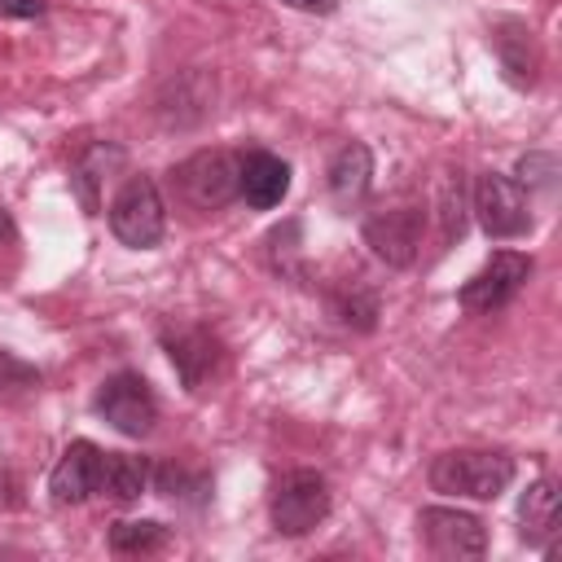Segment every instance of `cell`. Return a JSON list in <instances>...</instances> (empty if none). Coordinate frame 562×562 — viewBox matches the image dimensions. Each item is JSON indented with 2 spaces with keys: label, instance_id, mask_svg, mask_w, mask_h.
Segmentation results:
<instances>
[{
  "label": "cell",
  "instance_id": "3957f363",
  "mask_svg": "<svg viewBox=\"0 0 562 562\" xmlns=\"http://www.w3.org/2000/svg\"><path fill=\"white\" fill-rule=\"evenodd\" d=\"M329 479L321 470H285L268 492V518L281 536H307L329 518Z\"/></svg>",
  "mask_w": 562,
  "mask_h": 562
},
{
  "label": "cell",
  "instance_id": "8992f818",
  "mask_svg": "<svg viewBox=\"0 0 562 562\" xmlns=\"http://www.w3.org/2000/svg\"><path fill=\"white\" fill-rule=\"evenodd\" d=\"M92 408H97V417H105V422H110L119 435H127V439L149 435L154 422H158V395H154V386H149L140 373H132V369L110 373V378L97 386Z\"/></svg>",
  "mask_w": 562,
  "mask_h": 562
},
{
  "label": "cell",
  "instance_id": "2e32d148",
  "mask_svg": "<svg viewBox=\"0 0 562 562\" xmlns=\"http://www.w3.org/2000/svg\"><path fill=\"white\" fill-rule=\"evenodd\" d=\"M329 193H334V202L338 206H356V202H364V193H369V184H373V154H369V145L364 140H347L334 158H329Z\"/></svg>",
  "mask_w": 562,
  "mask_h": 562
},
{
  "label": "cell",
  "instance_id": "4316f807",
  "mask_svg": "<svg viewBox=\"0 0 562 562\" xmlns=\"http://www.w3.org/2000/svg\"><path fill=\"white\" fill-rule=\"evenodd\" d=\"M281 4L285 9H299V13H321V18L338 9V0H281Z\"/></svg>",
  "mask_w": 562,
  "mask_h": 562
},
{
  "label": "cell",
  "instance_id": "7a4b0ae2",
  "mask_svg": "<svg viewBox=\"0 0 562 562\" xmlns=\"http://www.w3.org/2000/svg\"><path fill=\"white\" fill-rule=\"evenodd\" d=\"M105 220H110V233L132 246V250H154L167 233V202L154 184V176H127L119 184V193L110 198L105 206Z\"/></svg>",
  "mask_w": 562,
  "mask_h": 562
},
{
  "label": "cell",
  "instance_id": "9c48e42d",
  "mask_svg": "<svg viewBox=\"0 0 562 562\" xmlns=\"http://www.w3.org/2000/svg\"><path fill=\"white\" fill-rule=\"evenodd\" d=\"M417 527H422L430 553H439V558H483L487 553V527L470 509L426 505L417 514Z\"/></svg>",
  "mask_w": 562,
  "mask_h": 562
},
{
  "label": "cell",
  "instance_id": "9a60e30c",
  "mask_svg": "<svg viewBox=\"0 0 562 562\" xmlns=\"http://www.w3.org/2000/svg\"><path fill=\"white\" fill-rule=\"evenodd\" d=\"M127 162V149L114 145V140H92L88 149H79L75 167H70V189L75 198L83 202V211H101V189H105V176L119 171Z\"/></svg>",
  "mask_w": 562,
  "mask_h": 562
},
{
  "label": "cell",
  "instance_id": "30bf717a",
  "mask_svg": "<svg viewBox=\"0 0 562 562\" xmlns=\"http://www.w3.org/2000/svg\"><path fill=\"white\" fill-rule=\"evenodd\" d=\"M492 53H496L501 75H505L509 88L527 92V88L540 83V66H544L540 40H536V31H531L522 18H501V22L492 26Z\"/></svg>",
  "mask_w": 562,
  "mask_h": 562
},
{
  "label": "cell",
  "instance_id": "5b68a950",
  "mask_svg": "<svg viewBox=\"0 0 562 562\" xmlns=\"http://www.w3.org/2000/svg\"><path fill=\"white\" fill-rule=\"evenodd\" d=\"M470 206L479 215V228L496 241H509V237H522L531 233V202H527V189L505 176V171H479L474 176V189H470Z\"/></svg>",
  "mask_w": 562,
  "mask_h": 562
},
{
  "label": "cell",
  "instance_id": "d6986e66",
  "mask_svg": "<svg viewBox=\"0 0 562 562\" xmlns=\"http://www.w3.org/2000/svg\"><path fill=\"white\" fill-rule=\"evenodd\" d=\"M149 487H158V496L180 501V505H206V501H211V479L198 474V470H184V465H176V461L154 465V483H149Z\"/></svg>",
  "mask_w": 562,
  "mask_h": 562
},
{
  "label": "cell",
  "instance_id": "603a6c76",
  "mask_svg": "<svg viewBox=\"0 0 562 562\" xmlns=\"http://www.w3.org/2000/svg\"><path fill=\"white\" fill-rule=\"evenodd\" d=\"M40 386V369L18 360L13 351H0V391H35Z\"/></svg>",
  "mask_w": 562,
  "mask_h": 562
},
{
  "label": "cell",
  "instance_id": "7c38bea8",
  "mask_svg": "<svg viewBox=\"0 0 562 562\" xmlns=\"http://www.w3.org/2000/svg\"><path fill=\"white\" fill-rule=\"evenodd\" d=\"M162 347H167V356H171L184 391H198L215 373V364H220V338L211 329H202V325L162 329Z\"/></svg>",
  "mask_w": 562,
  "mask_h": 562
},
{
  "label": "cell",
  "instance_id": "83f0119b",
  "mask_svg": "<svg viewBox=\"0 0 562 562\" xmlns=\"http://www.w3.org/2000/svg\"><path fill=\"white\" fill-rule=\"evenodd\" d=\"M0 233H4V237H13V224H9V215H4V211H0Z\"/></svg>",
  "mask_w": 562,
  "mask_h": 562
},
{
  "label": "cell",
  "instance_id": "ba28073f",
  "mask_svg": "<svg viewBox=\"0 0 562 562\" xmlns=\"http://www.w3.org/2000/svg\"><path fill=\"white\" fill-rule=\"evenodd\" d=\"M422 233H426V211H422V206H386V211H369L364 224H360L364 246H369L373 259H382L386 268H408V263H417Z\"/></svg>",
  "mask_w": 562,
  "mask_h": 562
},
{
  "label": "cell",
  "instance_id": "ac0fdd59",
  "mask_svg": "<svg viewBox=\"0 0 562 562\" xmlns=\"http://www.w3.org/2000/svg\"><path fill=\"white\" fill-rule=\"evenodd\" d=\"M553 518H558V492H553V479H536V483L522 492V501H518L522 540H527L531 549H544V553H549V544H553V536H558Z\"/></svg>",
  "mask_w": 562,
  "mask_h": 562
},
{
  "label": "cell",
  "instance_id": "52a82bcc",
  "mask_svg": "<svg viewBox=\"0 0 562 562\" xmlns=\"http://www.w3.org/2000/svg\"><path fill=\"white\" fill-rule=\"evenodd\" d=\"M531 268H536L531 255H522V250H496V255L457 290V303H461L465 312H474V316L501 312L505 303L518 299V290L527 285Z\"/></svg>",
  "mask_w": 562,
  "mask_h": 562
},
{
  "label": "cell",
  "instance_id": "ffe728a7",
  "mask_svg": "<svg viewBox=\"0 0 562 562\" xmlns=\"http://www.w3.org/2000/svg\"><path fill=\"white\" fill-rule=\"evenodd\" d=\"M167 544V527L158 518H119L110 527V553L132 558V553H154Z\"/></svg>",
  "mask_w": 562,
  "mask_h": 562
},
{
  "label": "cell",
  "instance_id": "484cf974",
  "mask_svg": "<svg viewBox=\"0 0 562 562\" xmlns=\"http://www.w3.org/2000/svg\"><path fill=\"white\" fill-rule=\"evenodd\" d=\"M22 505V479L13 470H0V514Z\"/></svg>",
  "mask_w": 562,
  "mask_h": 562
},
{
  "label": "cell",
  "instance_id": "cb8c5ba5",
  "mask_svg": "<svg viewBox=\"0 0 562 562\" xmlns=\"http://www.w3.org/2000/svg\"><path fill=\"white\" fill-rule=\"evenodd\" d=\"M465 233V211H461V180L452 176L448 189H443V241L461 237Z\"/></svg>",
  "mask_w": 562,
  "mask_h": 562
},
{
  "label": "cell",
  "instance_id": "8fae6325",
  "mask_svg": "<svg viewBox=\"0 0 562 562\" xmlns=\"http://www.w3.org/2000/svg\"><path fill=\"white\" fill-rule=\"evenodd\" d=\"M101 461L105 448H97L92 439H75L66 443V452L57 457L53 474H48V492L57 505H83L101 492Z\"/></svg>",
  "mask_w": 562,
  "mask_h": 562
},
{
  "label": "cell",
  "instance_id": "e0dca14e",
  "mask_svg": "<svg viewBox=\"0 0 562 562\" xmlns=\"http://www.w3.org/2000/svg\"><path fill=\"white\" fill-rule=\"evenodd\" d=\"M154 483V465L149 457H136V452H105L101 461V492L97 496H110L114 505H132L149 492Z\"/></svg>",
  "mask_w": 562,
  "mask_h": 562
},
{
  "label": "cell",
  "instance_id": "44dd1931",
  "mask_svg": "<svg viewBox=\"0 0 562 562\" xmlns=\"http://www.w3.org/2000/svg\"><path fill=\"white\" fill-rule=\"evenodd\" d=\"M329 307H334L338 325H347V329H356V334H369V329L378 325V294L364 290V285H342V290H334Z\"/></svg>",
  "mask_w": 562,
  "mask_h": 562
},
{
  "label": "cell",
  "instance_id": "4fadbf2b",
  "mask_svg": "<svg viewBox=\"0 0 562 562\" xmlns=\"http://www.w3.org/2000/svg\"><path fill=\"white\" fill-rule=\"evenodd\" d=\"M290 193V162L268 154V149H250L241 154V176H237V198L250 211H272L281 206Z\"/></svg>",
  "mask_w": 562,
  "mask_h": 562
},
{
  "label": "cell",
  "instance_id": "277c9868",
  "mask_svg": "<svg viewBox=\"0 0 562 562\" xmlns=\"http://www.w3.org/2000/svg\"><path fill=\"white\" fill-rule=\"evenodd\" d=\"M237 176H241V154L233 149H198L171 171V189L193 206V211H220L237 198Z\"/></svg>",
  "mask_w": 562,
  "mask_h": 562
},
{
  "label": "cell",
  "instance_id": "7402d4cb",
  "mask_svg": "<svg viewBox=\"0 0 562 562\" xmlns=\"http://www.w3.org/2000/svg\"><path fill=\"white\" fill-rule=\"evenodd\" d=\"M514 180H518L522 189H553V180H558V158H553V154H522Z\"/></svg>",
  "mask_w": 562,
  "mask_h": 562
},
{
  "label": "cell",
  "instance_id": "6da1fadb",
  "mask_svg": "<svg viewBox=\"0 0 562 562\" xmlns=\"http://www.w3.org/2000/svg\"><path fill=\"white\" fill-rule=\"evenodd\" d=\"M430 487L465 501H496L514 483V457L492 448H452L430 461Z\"/></svg>",
  "mask_w": 562,
  "mask_h": 562
},
{
  "label": "cell",
  "instance_id": "d4e9b609",
  "mask_svg": "<svg viewBox=\"0 0 562 562\" xmlns=\"http://www.w3.org/2000/svg\"><path fill=\"white\" fill-rule=\"evenodd\" d=\"M44 0H0V18H44Z\"/></svg>",
  "mask_w": 562,
  "mask_h": 562
},
{
  "label": "cell",
  "instance_id": "5bb4252c",
  "mask_svg": "<svg viewBox=\"0 0 562 562\" xmlns=\"http://www.w3.org/2000/svg\"><path fill=\"white\" fill-rule=\"evenodd\" d=\"M211 101H215V79H206L202 70H184V75L162 83L158 114H162L167 127H193L215 110Z\"/></svg>",
  "mask_w": 562,
  "mask_h": 562
}]
</instances>
